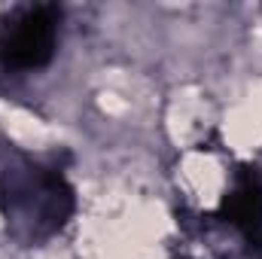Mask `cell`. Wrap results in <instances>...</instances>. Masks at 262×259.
I'll use <instances>...</instances> for the list:
<instances>
[{"instance_id":"cell-1","label":"cell","mask_w":262,"mask_h":259,"mask_svg":"<svg viewBox=\"0 0 262 259\" xmlns=\"http://www.w3.org/2000/svg\"><path fill=\"white\" fill-rule=\"evenodd\" d=\"M55 25L58 18H55V9L49 6L28 12L3 46L6 61L15 67H43L55 49Z\"/></svg>"},{"instance_id":"cell-2","label":"cell","mask_w":262,"mask_h":259,"mask_svg":"<svg viewBox=\"0 0 262 259\" xmlns=\"http://www.w3.org/2000/svg\"><path fill=\"white\" fill-rule=\"evenodd\" d=\"M220 213L238 226L244 235H256L262 229V180L256 174H247L232 192L223 198Z\"/></svg>"}]
</instances>
